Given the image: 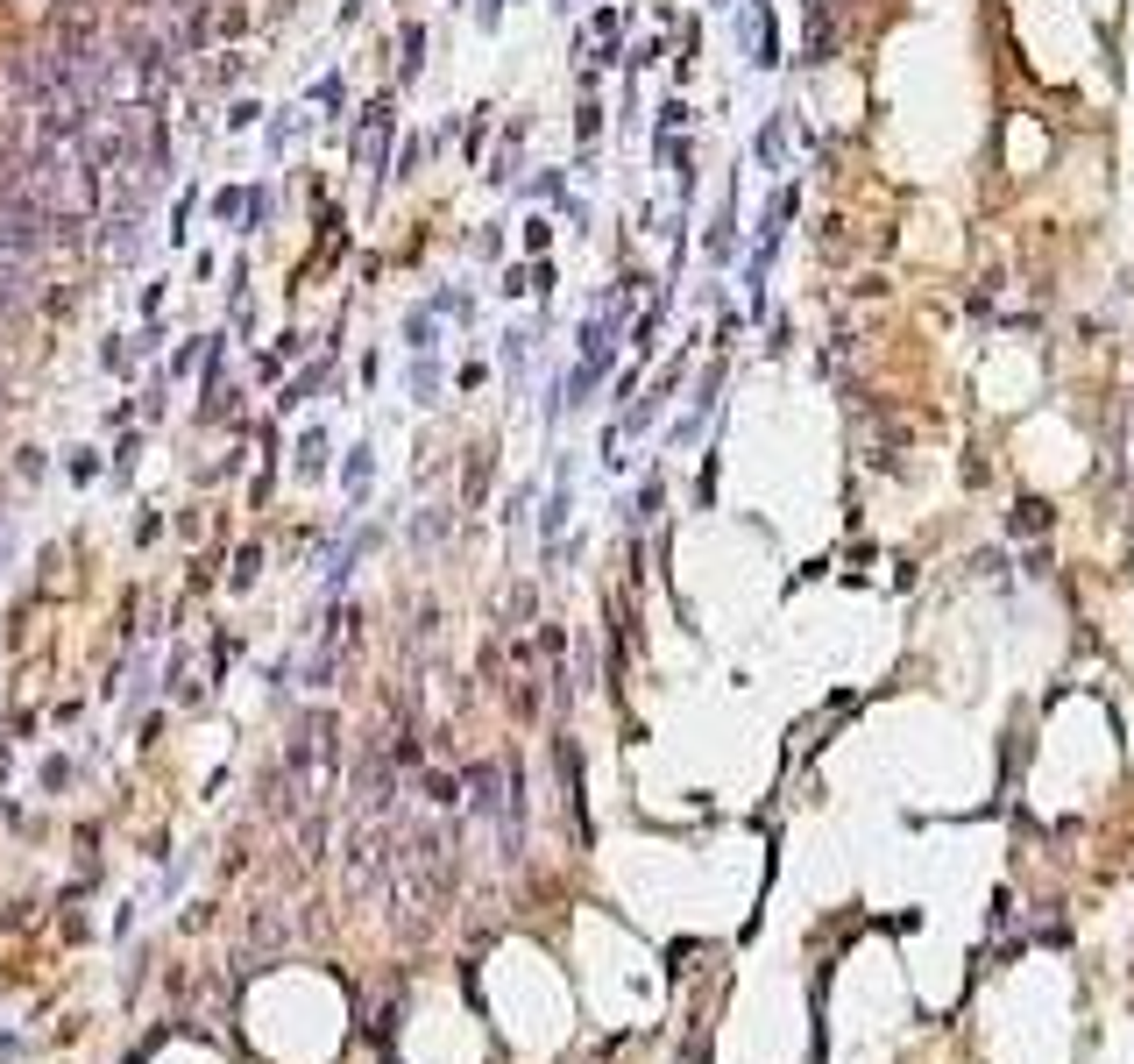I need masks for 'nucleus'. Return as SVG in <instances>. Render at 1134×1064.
Segmentation results:
<instances>
[{"label": "nucleus", "mask_w": 1134, "mask_h": 1064, "mask_svg": "<svg viewBox=\"0 0 1134 1064\" xmlns=\"http://www.w3.org/2000/svg\"><path fill=\"white\" fill-rule=\"evenodd\" d=\"M256 568H263V547H241V554H234V575H227V582H234V589H249V582H256Z\"/></svg>", "instance_id": "1"}, {"label": "nucleus", "mask_w": 1134, "mask_h": 1064, "mask_svg": "<svg viewBox=\"0 0 1134 1064\" xmlns=\"http://www.w3.org/2000/svg\"><path fill=\"white\" fill-rule=\"evenodd\" d=\"M256 114H263L256 99H234V107H227V129H249V121H256Z\"/></svg>", "instance_id": "2"}]
</instances>
